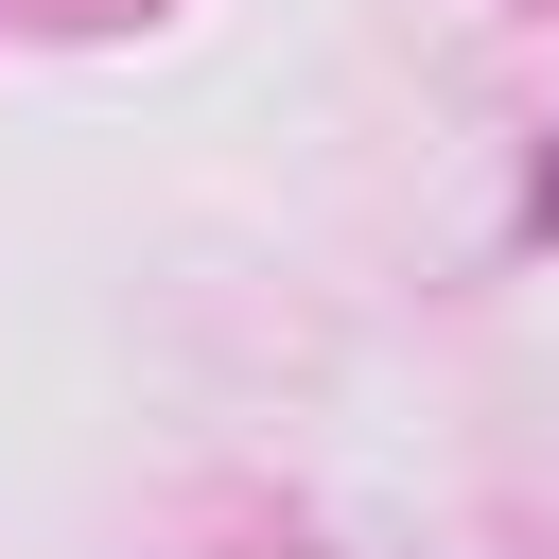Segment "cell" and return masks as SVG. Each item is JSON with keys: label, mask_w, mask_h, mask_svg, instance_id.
<instances>
[{"label": "cell", "mask_w": 559, "mask_h": 559, "mask_svg": "<svg viewBox=\"0 0 559 559\" xmlns=\"http://www.w3.org/2000/svg\"><path fill=\"white\" fill-rule=\"evenodd\" d=\"M542 227H559V157H542Z\"/></svg>", "instance_id": "1"}]
</instances>
